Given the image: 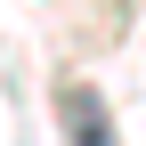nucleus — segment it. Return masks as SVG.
<instances>
[{
    "instance_id": "nucleus-1",
    "label": "nucleus",
    "mask_w": 146,
    "mask_h": 146,
    "mask_svg": "<svg viewBox=\"0 0 146 146\" xmlns=\"http://www.w3.org/2000/svg\"><path fill=\"white\" fill-rule=\"evenodd\" d=\"M57 122H65L73 146H114V114H106V98L89 81H65L57 89Z\"/></svg>"
}]
</instances>
